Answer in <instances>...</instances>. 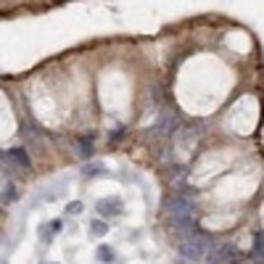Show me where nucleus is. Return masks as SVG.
Instances as JSON below:
<instances>
[{
	"label": "nucleus",
	"mask_w": 264,
	"mask_h": 264,
	"mask_svg": "<svg viewBox=\"0 0 264 264\" xmlns=\"http://www.w3.org/2000/svg\"><path fill=\"white\" fill-rule=\"evenodd\" d=\"M80 212H82V204L80 201H74V204L66 206V214H80Z\"/></svg>",
	"instance_id": "nucleus-11"
},
{
	"label": "nucleus",
	"mask_w": 264,
	"mask_h": 264,
	"mask_svg": "<svg viewBox=\"0 0 264 264\" xmlns=\"http://www.w3.org/2000/svg\"><path fill=\"white\" fill-rule=\"evenodd\" d=\"M209 248H206V240L198 238V235H190V238L180 240V256L188 262H204Z\"/></svg>",
	"instance_id": "nucleus-1"
},
{
	"label": "nucleus",
	"mask_w": 264,
	"mask_h": 264,
	"mask_svg": "<svg viewBox=\"0 0 264 264\" xmlns=\"http://www.w3.org/2000/svg\"><path fill=\"white\" fill-rule=\"evenodd\" d=\"M254 251H256L259 259H264V235H262V232L254 235Z\"/></svg>",
	"instance_id": "nucleus-9"
},
{
	"label": "nucleus",
	"mask_w": 264,
	"mask_h": 264,
	"mask_svg": "<svg viewBox=\"0 0 264 264\" xmlns=\"http://www.w3.org/2000/svg\"><path fill=\"white\" fill-rule=\"evenodd\" d=\"M96 259H98L100 264H111V262L116 259V251L111 248L108 243H100V246L96 248Z\"/></svg>",
	"instance_id": "nucleus-5"
},
{
	"label": "nucleus",
	"mask_w": 264,
	"mask_h": 264,
	"mask_svg": "<svg viewBox=\"0 0 264 264\" xmlns=\"http://www.w3.org/2000/svg\"><path fill=\"white\" fill-rule=\"evenodd\" d=\"M106 169H103L100 164H90V166H84V174L88 177H98V174H103Z\"/></svg>",
	"instance_id": "nucleus-10"
},
{
	"label": "nucleus",
	"mask_w": 264,
	"mask_h": 264,
	"mask_svg": "<svg viewBox=\"0 0 264 264\" xmlns=\"http://www.w3.org/2000/svg\"><path fill=\"white\" fill-rule=\"evenodd\" d=\"M96 209H98L100 216H122L124 204H122V198H100L96 204Z\"/></svg>",
	"instance_id": "nucleus-3"
},
{
	"label": "nucleus",
	"mask_w": 264,
	"mask_h": 264,
	"mask_svg": "<svg viewBox=\"0 0 264 264\" xmlns=\"http://www.w3.org/2000/svg\"><path fill=\"white\" fill-rule=\"evenodd\" d=\"M166 212L172 214V220H180V216H193V204L182 196H174L166 201Z\"/></svg>",
	"instance_id": "nucleus-2"
},
{
	"label": "nucleus",
	"mask_w": 264,
	"mask_h": 264,
	"mask_svg": "<svg viewBox=\"0 0 264 264\" xmlns=\"http://www.w3.org/2000/svg\"><path fill=\"white\" fill-rule=\"evenodd\" d=\"M16 185L14 182H6V188H3V193H0V201H3V204H14L16 201Z\"/></svg>",
	"instance_id": "nucleus-6"
},
{
	"label": "nucleus",
	"mask_w": 264,
	"mask_h": 264,
	"mask_svg": "<svg viewBox=\"0 0 264 264\" xmlns=\"http://www.w3.org/2000/svg\"><path fill=\"white\" fill-rule=\"evenodd\" d=\"M6 158H8V162H14V164H18V166H24V169L32 166V162H30V156H26L24 148H11V150H6Z\"/></svg>",
	"instance_id": "nucleus-4"
},
{
	"label": "nucleus",
	"mask_w": 264,
	"mask_h": 264,
	"mask_svg": "<svg viewBox=\"0 0 264 264\" xmlns=\"http://www.w3.org/2000/svg\"><path fill=\"white\" fill-rule=\"evenodd\" d=\"M80 154H82L84 158L96 154V150H92V135H84V138H80Z\"/></svg>",
	"instance_id": "nucleus-7"
},
{
	"label": "nucleus",
	"mask_w": 264,
	"mask_h": 264,
	"mask_svg": "<svg viewBox=\"0 0 264 264\" xmlns=\"http://www.w3.org/2000/svg\"><path fill=\"white\" fill-rule=\"evenodd\" d=\"M88 230H90V235H98V238H100V235H106V232H108V224H106V222H100V220H92Z\"/></svg>",
	"instance_id": "nucleus-8"
}]
</instances>
